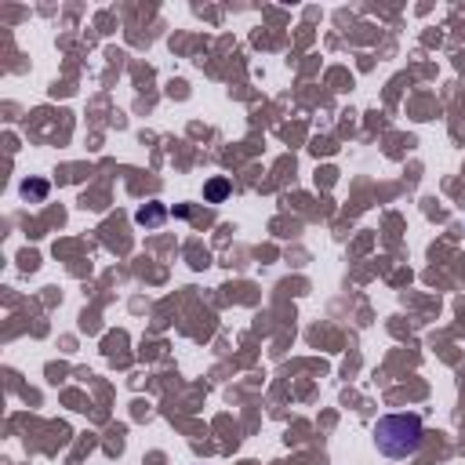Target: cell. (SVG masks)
I'll list each match as a JSON object with an SVG mask.
<instances>
[{
	"mask_svg": "<svg viewBox=\"0 0 465 465\" xmlns=\"http://www.w3.org/2000/svg\"><path fill=\"white\" fill-rule=\"evenodd\" d=\"M22 196H25V200H44V196H47V182H40V178H33V182H22Z\"/></svg>",
	"mask_w": 465,
	"mask_h": 465,
	"instance_id": "277c9868",
	"label": "cell"
},
{
	"mask_svg": "<svg viewBox=\"0 0 465 465\" xmlns=\"http://www.w3.org/2000/svg\"><path fill=\"white\" fill-rule=\"evenodd\" d=\"M164 215H167V211H164V204H146V208L135 215V222H139V225H160Z\"/></svg>",
	"mask_w": 465,
	"mask_h": 465,
	"instance_id": "3957f363",
	"label": "cell"
},
{
	"mask_svg": "<svg viewBox=\"0 0 465 465\" xmlns=\"http://www.w3.org/2000/svg\"><path fill=\"white\" fill-rule=\"evenodd\" d=\"M229 196V178H211L208 186H204V200L208 204H222Z\"/></svg>",
	"mask_w": 465,
	"mask_h": 465,
	"instance_id": "7a4b0ae2",
	"label": "cell"
},
{
	"mask_svg": "<svg viewBox=\"0 0 465 465\" xmlns=\"http://www.w3.org/2000/svg\"><path fill=\"white\" fill-rule=\"evenodd\" d=\"M375 436V447L378 454L385 458H411V454H418L422 447V436H425V425L418 415H382L371 429Z\"/></svg>",
	"mask_w": 465,
	"mask_h": 465,
	"instance_id": "6da1fadb",
	"label": "cell"
}]
</instances>
